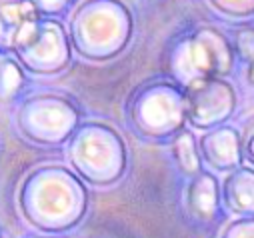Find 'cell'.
<instances>
[{
	"label": "cell",
	"mask_w": 254,
	"mask_h": 238,
	"mask_svg": "<svg viewBox=\"0 0 254 238\" xmlns=\"http://www.w3.org/2000/svg\"><path fill=\"white\" fill-rule=\"evenodd\" d=\"M34 14L28 4H0V36L8 42L22 40L32 28Z\"/></svg>",
	"instance_id": "obj_1"
},
{
	"label": "cell",
	"mask_w": 254,
	"mask_h": 238,
	"mask_svg": "<svg viewBox=\"0 0 254 238\" xmlns=\"http://www.w3.org/2000/svg\"><path fill=\"white\" fill-rule=\"evenodd\" d=\"M238 46H240L242 56L254 64V32H252V30L242 32V34L238 36Z\"/></svg>",
	"instance_id": "obj_2"
},
{
	"label": "cell",
	"mask_w": 254,
	"mask_h": 238,
	"mask_svg": "<svg viewBox=\"0 0 254 238\" xmlns=\"http://www.w3.org/2000/svg\"><path fill=\"white\" fill-rule=\"evenodd\" d=\"M242 232L240 234H230V238H254V222L250 224H240Z\"/></svg>",
	"instance_id": "obj_3"
}]
</instances>
